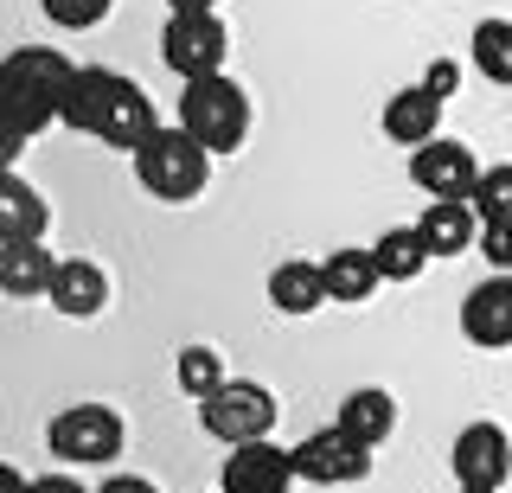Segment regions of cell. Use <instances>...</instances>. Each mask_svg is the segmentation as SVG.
<instances>
[{
  "instance_id": "obj_1",
  "label": "cell",
  "mask_w": 512,
  "mask_h": 493,
  "mask_svg": "<svg viewBox=\"0 0 512 493\" xmlns=\"http://www.w3.org/2000/svg\"><path fill=\"white\" fill-rule=\"evenodd\" d=\"M77 65L64 52H52V45H20V52L0 58V116L13 122L26 141L45 135L58 122V103L64 90H71Z\"/></svg>"
},
{
  "instance_id": "obj_2",
  "label": "cell",
  "mask_w": 512,
  "mask_h": 493,
  "mask_svg": "<svg viewBox=\"0 0 512 493\" xmlns=\"http://www.w3.org/2000/svg\"><path fill=\"white\" fill-rule=\"evenodd\" d=\"M135 180H141V193L160 199V205H186V199H199L205 193V180H212V154L192 141L180 122L173 129H154L148 141H141L135 154Z\"/></svg>"
},
{
  "instance_id": "obj_3",
  "label": "cell",
  "mask_w": 512,
  "mask_h": 493,
  "mask_svg": "<svg viewBox=\"0 0 512 493\" xmlns=\"http://www.w3.org/2000/svg\"><path fill=\"white\" fill-rule=\"evenodd\" d=\"M180 129L199 141L205 154H237L250 135V97L244 84H231V77H192L180 90Z\"/></svg>"
},
{
  "instance_id": "obj_4",
  "label": "cell",
  "mask_w": 512,
  "mask_h": 493,
  "mask_svg": "<svg viewBox=\"0 0 512 493\" xmlns=\"http://www.w3.org/2000/svg\"><path fill=\"white\" fill-rule=\"evenodd\" d=\"M128 442L122 417L109 404H64L52 423H45V449H52L64 468H103V461H116Z\"/></svg>"
},
{
  "instance_id": "obj_5",
  "label": "cell",
  "mask_w": 512,
  "mask_h": 493,
  "mask_svg": "<svg viewBox=\"0 0 512 493\" xmlns=\"http://www.w3.org/2000/svg\"><path fill=\"white\" fill-rule=\"evenodd\" d=\"M199 423H205L212 442H224V449L263 442L269 429H276V397H269L263 385H250V378H224V385L199 404Z\"/></svg>"
},
{
  "instance_id": "obj_6",
  "label": "cell",
  "mask_w": 512,
  "mask_h": 493,
  "mask_svg": "<svg viewBox=\"0 0 512 493\" xmlns=\"http://www.w3.org/2000/svg\"><path fill=\"white\" fill-rule=\"evenodd\" d=\"M224 52H231V33H224L218 13H167V26H160V65L180 77V84L218 77Z\"/></svg>"
},
{
  "instance_id": "obj_7",
  "label": "cell",
  "mask_w": 512,
  "mask_h": 493,
  "mask_svg": "<svg viewBox=\"0 0 512 493\" xmlns=\"http://www.w3.org/2000/svg\"><path fill=\"white\" fill-rule=\"evenodd\" d=\"M288 455H295V474L308 487H352V481L372 474L378 449H365V442H352L340 423H327V429H314V436H301Z\"/></svg>"
},
{
  "instance_id": "obj_8",
  "label": "cell",
  "mask_w": 512,
  "mask_h": 493,
  "mask_svg": "<svg viewBox=\"0 0 512 493\" xmlns=\"http://www.w3.org/2000/svg\"><path fill=\"white\" fill-rule=\"evenodd\" d=\"M448 468H455V487H480V493H500L512 481V436L500 423H468L448 449Z\"/></svg>"
},
{
  "instance_id": "obj_9",
  "label": "cell",
  "mask_w": 512,
  "mask_h": 493,
  "mask_svg": "<svg viewBox=\"0 0 512 493\" xmlns=\"http://www.w3.org/2000/svg\"><path fill=\"white\" fill-rule=\"evenodd\" d=\"M295 455L282 449L276 436H263V442H237L231 455H224V474H218V487L224 493H295Z\"/></svg>"
},
{
  "instance_id": "obj_10",
  "label": "cell",
  "mask_w": 512,
  "mask_h": 493,
  "mask_svg": "<svg viewBox=\"0 0 512 493\" xmlns=\"http://www.w3.org/2000/svg\"><path fill=\"white\" fill-rule=\"evenodd\" d=\"M410 180L423 186L429 199H468L474 180H480V161H474L468 141L436 135V141H423V148H410Z\"/></svg>"
},
{
  "instance_id": "obj_11",
  "label": "cell",
  "mask_w": 512,
  "mask_h": 493,
  "mask_svg": "<svg viewBox=\"0 0 512 493\" xmlns=\"http://www.w3.org/2000/svg\"><path fill=\"white\" fill-rule=\"evenodd\" d=\"M461 333L480 353H506L512 346V276H487L461 295Z\"/></svg>"
},
{
  "instance_id": "obj_12",
  "label": "cell",
  "mask_w": 512,
  "mask_h": 493,
  "mask_svg": "<svg viewBox=\"0 0 512 493\" xmlns=\"http://www.w3.org/2000/svg\"><path fill=\"white\" fill-rule=\"evenodd\" d=\"M45 301H52L64 321H90V314H103V308H109V276H103V263H90V257H58Z\"/></svg>"
},
{
  "instance_id": "obj_13",
  "label": "cell",
  "mask_w": 512,
  "mask_h": 493,
  "mask_svg": "<svg viewBox=\"0 0 512 493\" xmlns=\"http://www.w3.org/2000/svg\"><path fill=\"white\" fill-rule=\"evenodd\" d=\"M160 129V116H154V97L135 84V77H122V90H116V103L103 109V122H96V141L103 148H122V154H135L141 141H148Z\"/></svg>"
},
{
  "instance_id": "obj_14",
  "label": "cell",
  "mask_w": 512,
  "mask_h": 493,
  "mask_svg": "<svg viewBox=\"0 0 512 493\" xmlns=\"http://www.w3.org/2000/svg\"><path fill=\"white\" fill-rule=\"evenodd\" d=\"M384 135H391L397 148H423V141H436L442 135V97L429 84L397 90V97L384 103Z\"/></svg>"
},
{
  "instance_id": "obj_15",
  "label": "cell",
  "mask_w": 512,
  "mask_h": 493,
  "mask_svg": "<svg viewBox=\"0 0 512 493\" xmlns=\"http://www.w3.org/2000/svg\"><path fill=\"white\" fill-rule=\"evenodd\" d=\"M416 237H423L429 257H461V250H474L480 218H474L468 199H429L423 218H416Z\"/></svg>"
},
{
  "instance_id": "obj_16",
  "label": "cell",
  "mask_w": 512,
  "mask_h": 493,
  "mask_svg": "<svg viewBox=\"0 0 512 493\" xmlns=\"http://www.w3.org/2000/svg\"><path fill=\"white\" fill-rule=\"evenodd\" d=\"M116 90H122V71H109V65H77L71 90H64V103H58V122H64V129L96 135V122H103V109L116 103Z\"/></svg>"
},
{
  "instance_id": "obj_17",
  "label": "cell",
  "mask_w": 512,
  "mask_h": 493,
  "mask_svg": "<svg viewBox=\"0 0 512 493\" xmlns=\"http://www.w3.org/2000/svg\"><path fill=\"white\" fill-rule=\"evenodd\" d=\"M45 225H52L45 193L7 167L0 173V244H32V237H45Z\"/></svg>"
},
{
  "instance_id": "obj_18",
  "label": "cell",
  "mask_w": 512,
  "mask_h": 493,
  "mask_svg": "<svg viewBox=\"0 0 512 493\" xmlns=\"http://www.w3.org/2000/svg\"><path fill=\"white\" fill-rule=\"evenodd\" d=\"M52 269H58V257L45 250V237H32V244H0V295L45 301V289H52Z\"/></svg>"
},
{
  "instance_id": "obj_19",
  "label": "cell",
  "mask_w": 512,
  "mask_h": 493,
  "mask_svg": "<svg viewBox=\"0 0 512 493\" xmlns=\"http://www.w3.org/2000/svg\"><path fill=\"white\" fill-rule=\"evenodd\" d=\"M320 282H327V301H372L378 295V263H372V244H346V250H327L320 257Z\"/></svg>"
},
{
  "instance_id": "obj_20",
  "label": "cell",
  "mask_w": 512,
  "mask_h": 493,
  "mask_svg": "<svg viewBox=\"0 0 512 493\" xmlns=\"http://www.w3.org/2000/svg\"><path fill=\"white\" fill-rule=\"evenodd\" d=\"M340 429L352 442H365V449H384L391 442V429H397V404H391V391H378V385H359L340 404Z\"/></svg>"
},
{
  "instance_id": "obj_21",
  "label": "cell",
  "mask_w": 512,
  "mask_h": 493,
  "mask_svg": "<svg viewBox=\"0 0 512 493\" xmlns=\"http://www.w3.org/2000/svg\"><path fill=\"white\" fill-rule=\"evenodd\" d=\"M327 301V282H320V263L308 257H288L269 269V308L276 314H314Z\"/></svg>"
},
{
  "instance_id": "obj_22",
  "label": "cell",
  "mask_w": 512,
  "mask_h": 493,
  "mask_svg": "<svg viewBox=\"0 0 512 493\" xmlns=\"http://www.w3.org/2000/svg\"><path fill=\"white\" fill-rule=\"evenodd\" d=\"M372 263H378L384 282H416L423 263H429V250H423V237H416V225H391L384 237H372Z\"/></svg>"
},
{
  "instance_id": "obj_23",
  "label": "cell",
  "mask_w": 512,
  "mask_h": 493,
  "mask_svg": "<svg viewBox=\"0 0 512 493\" xmlns=\"http://www.w3.org/2000/svg\"><path fill=\"white\" fill-rule=\"evenodd\" d=\"M468 58H474V71L487 77V84L512 90V20H480L474 39H468Z\"/></svg>"
},
{
  "instance_id": "obj_24",
  "label": "cell",
  "mask_w": 512,
  "mask_h": 493,
  "mask_svg": "<svg viewBox=\"0 0 512 493\" xmlns=\"http://www.w3.org/2000/svg\"><path fill=\"white\" fill-rule=\"evenodd\" d=\"M173 378H180V391L192 397V404H205V397L224 385V359L212 353V346H180V359H173Z\"/></svg>"
},
{
  "instance_id": "obj_25",
  "label": "cell",
  "mask_w": 512,
  "mask_h": 493,
  "mask_svg": "<svg viewBox=\"0 0 512 493\" xmlns=\"http://www.w3.org/2000/svg\"><path fill=\"white\" fill-rule=\"evenodd\" d=\"M468 205H474V218H480V225H493V218H512V161H500V167H480V180H474Z\"/></svg>"
},
{
  "instance_id": "obj_26",
  "label": "cell",
  "mask_w": 512,
  "mask_h": 493,
  "mask_svg": "<svg viewBox=\"0 0 512 493\" xmlns=\"http://www.w3.org/2000/svg\"><path fill=\"white\" fill-rule=\"evenodd\" d=\"M109 7H116V0H39V13L52 26H64V33H90V26H103Z\"/></svg>"
},
{
  "instance_id": "obj_27",
  "label": "cell",
  "mask_w": 512,
  "mask_h": 493,
  "mask_svg": "<svg viewBox=\"0 0 512 493\" xmlns=\"http://www.w3.org/2000/svg\"><path fill=\"white\" fill-rule=\"evenodd\" d=\"M474 250L487 257V269H493V276H512V218H493V225H480Z\"/></svg>"
},
{
  "instance_id": "obj_28",
  "label": "cell",
  "mask_w": 512,
  "mask_h": 493,
  "mask_svg": "<svg viewBox=\"0 0 512 493\" xmlns=\"http://www.w3.org/2000/svg\"><path fill=\"white\" fill-rule=\"evenodd\" d=\"M26 493H96V487H84L77 474H64V468H52V474H32V487Z\"/></svg>"
},
{
  "instance_id": "obj_29",
  "label": "cell",
  "mask_w": 512,
  "mask_h": 493,
  "mask_svg": "<svg viewBox=\"0 0 512 493\" xmlns=\"http://www.w3.org/2000/svg\"><path fill=\"white\" fill-rule=\"evenodd\" d=\"M20 148H26V135H20V129H13V122H7V116H0V173H7L13 161H20Z\"/></svg>"
},
{
  "instance_id": "obj_30",
  "label": "cell",
  "mask_w": 512,
  "mask_h": 493,
  "mask_svg": "<svg viewBox=\"0 0 512 493\" xmlns=\"http://www.w3.org/2000/svg\"><path fill=\"white\" fill-rule=\"evenodd\" d=\"M96 493H160V487L148 481V474H109V481L96 487Z\"/></svg>"
},
{
  "instance_id": "obj_31",
  "label": "cell",
  "mask_w": 512,
  "mask_h": 493,
  "mask_svg": "<svg viewBox=\"0 0 512 493\" xmlns=\"http://www.w3.org/2000/svg\"><path fill=\"white\" fill-rule=\"evenodd\" d=\"M455 77H461L455 65H436V71H429V77H423V84H429V90H436V97H448V90H455Z\"/></svg>"
},
{
  "instance_id": "obj_32",
  "label": "cell",
  "mask_w": 512,
  "mask_h": 493,
  "mask_svg": "<svg viewBox=\"0 0 512 493\" xmlns=\"http://www.w3.org/2000/svg\"><path fill=\"white\" fill-rule=\"evenodd\" d=\"M32 481H26V474L20 468H13V461H0V493H26Z\"/></svg>"
},
{
  "instance_id": "obj_33",
  "label": "cell",
  "mask_w": 512,
  "mask_h": 493,
  "mask_svg": "<svg viewBox=\"0 0 512 493\" xmlns=\"http://www.w3.org/2000/svg\"><path fill=\"white\" fill-rule=\"evenodd\" d=\"M167 13H218V0H167Z\"/></svg>"
},
{
  "instance_id": "obj_34",
  "label": "cell",
  "mask_w": 512,
  "mask_h": 493,
  "mask_svg": "<svg viewBox=\"0 0 512 493\" xmlns=\"http://www.w3.org/2000/svg\"><path fill=\"white\" fill-rule=\"evenodd\" d=\"M455 493H480V487H455Z\"/></svg>"
}]
</instances>
